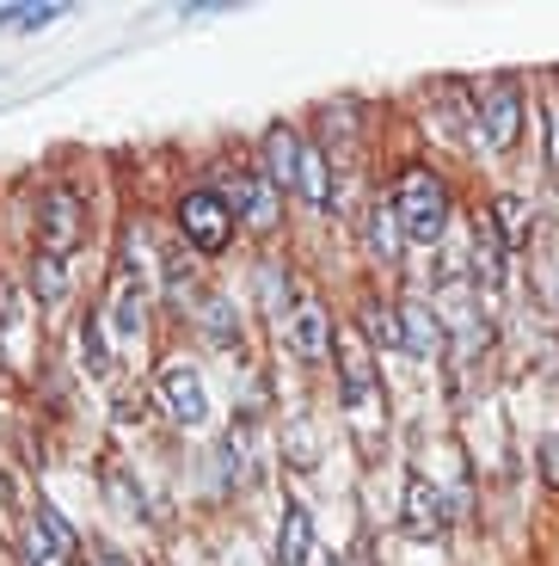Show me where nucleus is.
<instances>
[{"instance_id":"2","label":"nucleus","mask_w":559,"mask_h":566,"mask_svg":"<svg viewBox=\"0 0 559 566\" xmlns=\"http://www.w3.org/2000/svg\"><path fill=\"white\" fill-rule=\"evenodd\" d=\"M234 228H240L234 203H228L222 191H210V185H197V191L179 198V234H184L191 253H203V259L228 253V247H234Z\"/></svg>"},{"instance_id":"6","label":"nucleus","mask_w":559,"mask_h":566,"mask_svg":"<svg viewBox=\"0 0 559 566\" xmlns=\"http://www.w3.org/2000/svg\"><path fill=\"white\" fill-rule=\"evenodd\" d=\"M479 136H486V148L492 155H510L523 142V86L504 74V81H492V93L479 99Z\"/></svg>"},{"instance_id":"26","label":"nucleus","mask_w":559,"mask_h":566,"mask_svg":"<svg viewBox=\"0 0 559 566\" xmlns=\"http://www.w3.org/2000/svg\"><path fill=\"white\" fill-rule=\"evenodd\" d=\"M535 468H541L547 493H559V431H553V438H541V455H535Z\"/></svg>"},{"instance_id":"4","label":"nucleus","mask_w":559,"mask_h":566,"mask_svg":"<svg viewBox=\"0 0 559 566\" xmlns=\"http://www.w3.org/2000/svg\"><path fill=\"white\" fill-rule=\"evenodd\" d=\"M333 364H338V395H345L350 412H369V400L381 395V369H376V352H369L363 333L338 326L333 333Z\"/></svg>"},{"instance_id":"11","label":"nucleus","mask_w":559,"mask_h":566,"mask_svg":"<svg viewBox=\"0 0 559 566\" xmlns=\"http://www.w3.org/2000/svg\"><path fill=\"white\" fill-rule=\"evenodd\" d=\"M400 308V339H405V357H443V321L431 314V302H393Z\"/></svg>"},{"instance_id":"23","label":"nucleus","mask_w":559,"mask_h":566,"mask_svg":"<svg viewBox=\"0 0 559 566\" xmlns=\"http://www.w3.org/2000/svg\"><path fill=\"white\" fill-rule=\"evenodd\" d=\"M167 296L172 302H191L197 296V259H184V247L167 253Z\"/></svg>"},{"instance_id":"22","label":"nucleus","mask_w":559,"mask_h":566,"mask_svg":"<svg viewBox=\"0 0 559 566\" xmlns=\"http://www.w3.org/2000/svg\"><path fill=\"white\" fill-rule=\"evenodd\" d=\"M31 277H38V302H43V308H62V302H68V271H62V259L38 253Z\"/></svg>"},{"instance_id":"5","label":"nucleus","mask_w":559,"mask_h":566,"mask_svg":"<svg viewBox=\"0 0 559 566\" xmlns=\"http://www.w3.org/2000/svg\"><path fill=\"white\" fill-rule=\"evenodd\" d=\"M160 407H167L172 424H184V431H197V424L210 419V388H203V376H197V364H184V357H172V364H160Z\"/></svg>"},{"instance_id":"14","label":"nucleus","mask_w":559,"mask_h":566,"mask_svg":"<svg viewBox=\"0 0 559 566\" xmlns=\"http://www.w3.org/2000/svg\"><path fill=\"white\" fill-rule=\"evenodd\" d=\"M400 524H405V536H436V530H443V493H436L424 474H412V481H405Z\"/></svg>"},{"instance_id":"12","label":"nucleus","mask_w":559,"mask_h":566,"mask_svg":"<svg viewBox=\"0 0 559 566\" xmlns=\"http://www.w3.org/2000/svg\"><path fill=\"white\" fill-rule=\"evenodd\" d=\"M486 222H492V234L504 241V253H523V247H529V234H535V210H529V198H517V191L492 198Z\"/></svg>"},{"instance_id":"7","label":"nucleus","mask_w":559,"mask_h":566,"mask_svg":"<svg viewBox=\"0 0 559 566\" xmlns=\"http://www.w3.org/2000/svg\"><path fill=\"white\" fill-rule=\"evenodd\" d=\"M283 333H289V352L302 357V364H326V357H333V308H326L320 296H302L289 308V326H283Z\"/></svg>"},{"instance_id":"3","label":"nucleus","mask_w":559,"mask_h":566,"mask_svg":"<svg viewBox=\"0 0 559 566\" xmlns=\"http://www.w3.org/2000/svg\"><path fill=\"white\" fill-rule=\"evenodd\" d=\"M31 228H38V253L68 259L74 247L86 241V203L74 198L68 185H50V191L38 198V216H31Z\"/></svg>"},{"instance_id":"16","label":"nucleus","mask_w":559,"mask_h":566,"mask_svg":"<svg viewBox=\"0 0 559 566\" xmlns=\"http://www.w3.org/2000/svg\"><path fill=\"white\" fill-rule=\"evenodd\" d=\"M467 271H474L479 290H498V283H504V241L492 234L486 216H479V228H474V265H467Z\"/></svg>"},{"instance_id":"25","label":"nucleus","mask_w":559,"mask_h":566,"mask_svg":"<svg viewBox=\"0 0 559 566\" xmlns=\"http://www.w3.org/2000/svg\"><path fill=\"white\" fill-rule=\"evenodd\" d=\"M203 321H210V333H215V339H234V333H240V321H234V314H228V302L222 296H210V302H203Z\"/></svg>"},{"instance_id":"8","label":"nucleus","mask_w":559,"mask_h":566,"mask_svg":"<svg viewBox=\"0 0 559 566\" xmlns=\"http://www.w3.org/2000/svg\"><path fill=\"white\" fill-rule=\"evenodd\" d=\"M302 148H308V142L295 136L289 124H271L265 142H259V179H265L277 198H289L295 179H302Z\"/></svg>"},{"instance_id":"19","label":"nucleus","mask_w":559,"mask_h":566,"mask_svg":"<svg viewBox=\"0 0 559 566\" xmlns=\"http://www.w3.org/2000/svg\"><path fill=\"white\" fill-rule=\"evenodd\" d=\"M38 530H43V542H50V554H62V560H86L81 530H74L56 505H43V499H38Z\"/></svg>"},{"instance_id":"17","label":"nucleus","mask_w":559,"mask_h":566,"mask_svg":"<svg viewBox=\"0 0 559 566\" xmlns=\"http://www.w3.org/2000/svg\"><path fill=\"white\" fill-rule=\"evenodd\" d=\"M141 321H148V290L124 271V277H117V296H112V326L124 333V339H136Z\"/></svg>"},{"instance_id":"10","label":"nucleus","mask_w":559,"mask_h":566,"mask_svg":"<svg viewBox=\"0 0 559 566\" xmlns=\"http://www.w3.org/2000/svg\"><path fill=\"white\" fill-rule=\"evenodd\" d=\"M320 536H314V511L302 499H283V524H277V566H314Z\"/></svg>"},{"instance_id":"21","label":"nucleus","mask_w":559,"mask_h":566,"mask_svg":"<svg viewBox=\"0 0 559 566\" xmlns=\"http://www.w3.org/2000/svg\"><path fill=\"white\" fill-rule=\"evenodd\" d=\"M81 364L86 376H112V339H105V314H81Z\"/></svg>"},{"instance_id":"29","label":"nucleus","mask_w":559,"mask_h":566,"mask_svg":"<svg viewBox=\"0 0 559 566\" xmlns=\"http://www.w3.org/2000/svg\"><path fill=\"white\" fill-rule=\"evenodd\" d=\"M314 566H345V560H338V554H326V548H320V554H314Z\"/></svg>"},{"instance_id":"15","label":"nucleus","mask_w":559,"mask_h":566,"mask_svg":"<svg viewBox=\"0 0 559 566\" xmlns=\"http://www.w3.org/2000/svg\"><path fill=\"white\" fill-rule=\"evenodd\" d=\"M363 339H369V352H405V339H400V308H393V302L363 296Z\"/></svg>"},{"instance_id":"13","label":"nucleus","mask_w":559,"mask_h":566,"mask_svg":"<svg viewBox=\"0 0 559 566\" xmlns=\"http://www.w3.org/2000/svg\"><path fill=\"white\" fill-rule=\"evenodd\" d=\"M363 241H369V259H376V265H400V253H405V228H400V210H393V198H381L376 210H369Z\"/></svg>"},{"instance_id":"20","label":"nucleus","mask_w":559,"mask_h":566,"mask_svg":"<svg viewBox=\"0 0 559 566\" xmlns=\"http://www.w3.org/2000/svg\"><path fill=\"white\" fill-rule=\"evenodd\" d=\"M283 462H289L295 474H314V468H320V431H314L308 419L283 424Z\"/></svg>"},{"instance_id":"9","label":"nucleus","mask_w":559,"mask_h":566,"mask_svg":"<svg viewBox=\"0 0 559 566\" xmlns=\"http://www.w3.org/2000/svg\"><path fill=\"white\" fill-rule=\"evenodd\" d=\"M234 216H240V228L246 234H277V222H283V198L271 191L259 172H246V179H234Z\"/></svg>"},{"instance_id":"27","label":"nucleus","mask_w":559,"mask_h":566,"mask_svg":"<svg viewBox=\"0 0 559 566\" xmlns=\"http://www.w3.org/2000/svg\"><path fill=\"white\" fill-rule=\"evenodd\" d=\"M547 167L559 172V105H547Z\"/></svg>"},{"instance_id":"24","label":"nucleus","mask_w":559,"mask_h":566,"mask_svg":"<svg viewBox=\"0 0 559 566\" xmlns=\"http://www.w3.org/2000/svg\"><path fill=\"white\" fill-rule=\"evenodd\" d=\"M25 321V290L13 277H0V326H19Z\"/></svg>"},{"instance_id":"1","label":"nucleus","mask_w":559,"mask_h":566,"mask_svg":"<svg viewBox=\"0 0 559 566\" xmlns=\"http://www.w3.org/2000/svg\"><path fill=\"white\" fill-rule=\"evenodd\" d=\"M393 210H400L405 247H436V241L449 234V210H455V198H449L443 172L405 167L400 185H393Z\"/></svg>"},{"instance_id":"18","label":"nucleus","mask_w":559,"mask_h":566,"mask_svg":"<svg viewBox=\"0 0 559 566\" xmlns=\"http://www.w3.org/2000/svg\"><path fill=\"white\" fill-rule=\"evenodd\" d=\"M295 191H302L314 210L333 216V160H326L320 148H302V179H295Z\"/></svg>"},{"instance_id":"28","label":"nucleus","mask_w":559,"mask_h":566,"mask_svg":"<svg viewBox=\"0 0 559 566\" xmlns=\"http://www.w3.org/2000/svg\"><path fill=\"white\" fill-rule=\"evenodd\" d=\"M13 505V481H7V474H0V511Z\"/></svg>"}]
</instances>
